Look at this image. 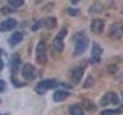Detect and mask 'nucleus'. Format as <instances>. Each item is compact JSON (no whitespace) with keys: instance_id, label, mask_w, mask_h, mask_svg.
<instances>
[{"instance_id":"5701e85b","label":"nucleus","mask_w":123,"mask_h":115,"mask_svg":"<svg viewBox=\"0 0 123 115\" xmlns=\"http://www.w3.org/2000/svg\"><path fill=\"white\" fill-rule=\"evenodd\" d=\"M14 9H15V8H3L2 12H3V14H9V12H12Z\"/></svg>"},{"instance_id":"0eeeda50","label":"nucleus","mask_w":123,"mask_h":115,"mask_svg":"<svg viewBox=\"0 0 123 115\" xmlns=\"http://www.w3.org/2000/svg\"><path fill=\"white\" fill-rule=\"evenodd\" d=\"M82 77H83V68L82 66H75L69 71V78H71V81L74 84L79 83L82 80Z\"/></svg>"},{"instance_id":"ddd939ff","label":"nucleus","mask_w":123,"mask_h":115,"mask_svg":"<svg viewBox=\"0 0 123 115\" xmlns=\"http://www.w3.org/2000/svg\"><path fill=\"white\" fill-rule=\"evenodd\" d=\"M63 48H65V43H63V38L57 35L55 38H54V41H52V49L55 52H62L63 51Z\"/></svg>"},{"instance_id":"f8f14e48","label":"nucleus","mask_w":123,"mask_h":115,"mask_svg":"<svg viewBox=\"0 0 123 115\" xmlns=\"http://www.w3.org/2000/svg\"><path fill=\"white\" fill-rule=\"evenodd\" d=\"M20 68H22V64H20V55H18V54H14L12 58H11V71H12V74H14V72H17Z\"/></svg>"},{"instance_id":"7ed1b4c3","label":"nucleus","mask_w":123,"mask_h":115,"mask_svg":"<svg viewBox=\"0 0 123 115\" xmlns=\"http://www.w3.org/2000/svg\"><path fill=\"white\" fill-rule=\"evenodd\" d=\"M54 87H57V81L55 80H43V81H40L36 86V92L40 95H43L48 89H54Z\"/></svg>"},{"instance_id":"412c9836","label":"nucleus","mask_w":123,"mask_h":115,"mask_svg":"<svg viewBox=\"0 0 123 115\" xmlns=\"http://www.w3.org/2000/svg\"><path fill=\"white\" fill-rule=\"evenodd\" d=\"M108 72H109V74H115V72H117V66H115V64H109V66H108Z\"/></svg>"},{"instance_id":"bb28decb","label":"nucleus","mask_w":123,"mask_h":115,"mask_svg":"<svg viewBox=\"0 0 123 115\" xmlns=\"http://www.w3.org/2000/svg\"><path fill=\"white\" fill-rule=\"evenodd\" d=\"M0 54H2V51H0ZM3 69V61H2V58H0V71Z\"/></svg>"},{"instance_id":"f3484780","label":"nucleus","mask_w":123,"mask_h":115,"mask_svg":"<svg viewBox=\"0 0 123 115\" xmlns=\"http://www.w3.org/2000/svg\"><path fill=\"white\" fill-rule=\"evenodd\" d=\"M82 104H83V107H85L86 110H94V109H95V104H94L92 101H89V100H85Z\"/></svg>"},{"instance_id":"cd10ccee","label":"nucleus","mask_w":123,"mask_h":115,"mask_svg":"<svg viewBox=\"0 0 123 115\" xmlns=\"http://www.w3.org/2000/svg\"><path fill=\"white\" fill-rule=\"evenodd\" d=\"M118 81H123V75H120V77H118Z\"/></svg>"},{"instance_id":"f03ea898","label":"nucleus","mask_w":123,"mask_h":115,"mask_svg":"<svg viewBox=\"0 0 123 115\" xmlns=\"http://www.w3.org/2000/svg\"><path fill=\"white\" fill-rule=\"evenodd\" d=\"M36 60L38 64H45L48 60V45L45 41H40L36 48Z\"/></svg>"},{"instance_id":"b1692460","label":"nucleus","mask_w":123,"mask_h":115,"mask_svg":"<svg viewBox=\"0 0 123 115\" xmlns=\"http://www.w3.org/2000/svg\"><path fill=\"white\" fill-rule=\"evenodd\" d=\"M65 35H66V29H65V28H63V29H62V31H60V34H59V37H62V38H63Z\"/></svg>"},{"instance_id":"6ab92c4d","label":"nucleus","mask_w":123,"mask_h":115,"mask_svg":"<svg viewBox=\"0 0 123 115\" xmlns=\"http://www.w3.org/2000/svg\"><path fill=\"white\" fill-rule=\"evenodd\" d=\"M122 112V109H106V110H103V115H111V114H120Z\"/></svg>"},{"instance_id":"4468645a","label":"nucleus","mask_w":123,"mask_h":115,"mask_svg":"<svg viewBox=\"0 0 123 115\" xmlns=\"http://www.w3.org/2000/svg\"><path fill=\"white\" fill-rule=\"evenodd\" d=\"M23 38V32H12V35L9 37V45L11 46H17Z\"/></svg>"},{"instance_id":"39448f33","label":"nucleus","mask_w":123,"mask_h":115,"mask_svg":"<svg viewBox=\"0 0 123 115\" xmlns=\"http://www.w3.org/2000/svg\"><path fill=\"white\" fill-rule=\"evenodd\" d=\"M123 37V25L120 23H114V25L109 26V38L112 40H118V38Z\"/></svg>"},{"instance_id":"393cba45","label":"nucleus","mask_w":123,"mask_h":115,"mask_svg":"<svg viewBox=\"0 0 123 115\" xmlns=\"http://www.w3.org/2000/svg\"><path fill=\"white\" fill-rule=\"evenodd\" d=\"M68 12L71 14V15H77V14H79V11H77V9H69Z\"/></svg>"},{"instance_id":"a878e982","label":"nucleus","mask_w":123,"mask_h":115,"mask_svg":"<svg viewBox=\"0 0 123 115\" xmlns=\"http://www.w3.org/2000/svg\"><path fill=\"white\" fill-rule=\"evenodd\" d=\"M5 87H6V86H5V83L0 80V91H5Z\"/></svg>"},{"instance_id":"dca6fc26","label":"nucleus","mask_w":123,"mask_h":115,"mask_svg":"<svg viewBox=\"0 0 123 115\" xmlns=\"http://www.w3.org/2000/svg\"><path fill=\"white\" fill-rule=\"evenodd\" d=\"M69 112H71V114H74V115H82V114H83V110L80 109V106L72 104V106H69Z\"/></svg>"},{"instance_id":"f257e3e1","label":"nucleus","mask_w":123,"mask_h":115,"mask_svg":"<svg viewBox=\"0 0 123 115\" xmlns=\"http://www.w3.org/2000/svg\"><path fill=\"white\" fill-rule=\"evenodd\" d=\"M88 43H89V40H88L86 34L85 32H77L74 35V54L75 55H80V54H83L86 51Z\"/></svg>"},{"instance_id":"1a4fd4ad","label":"nucleus","mask_w":123,"mask_h":115,"mask_svg":"<svg viewBox=\"0 0 123 115\" xmlns=\"http://www.w3.org/2000/svg\"><path fill=\"white\" fill-rule=\"evenodd\" d=\"M69 95L71 94H69V91H66V89H57L52 94V98H54V101H65Z\"/></svg>"},{"instance_id":"9b49d317","label":"nucleus","mask_w":123,"mask_h":115,"mask_svg":"<svg viewBox=\"0 0 123 115\" xmlns=\"http://www.w3.org/2000/svg\"><path fill=\"white\" fill-rule=\"evenodd\" d=\"M100 55H102V48L98 46V43H94V45H92V52H91L92 63H94V64L100 61Z\"/></svg>"},{"instance_id":"c85d7f7f","label":"nucleus","mask_w":123,"mask_h":115,"mask_svg":"<svg viewBox=\"0 0 123 115\" xmlns=\"http://www.w3.org/2000/svg\"><path fill=\"white\" fill-rule=\"evenodd\" d=\"M71 2H72V3H77V2H80V0H71Z\"/></svg>"},{"instance_id":"423d86ee","label":"nucleus","mask_w":123,"mask_h":115,"mask_svg":"<svg viewBox=\"0 0 123 115\" xmlns=\"http://www.w3.org/2000/svg\"><path fill=\"white\" fill-rule=\"evenodd\" d=\"M100 104L102 106H108V104H118V97L115 92H106L105 97L102 98V101H100Z\"/></svg>"},{"instance_id":"2eb2a0df","label":"nucleus","mask_w":123,"mask_h":115,"mask_svg":"<svg viewBox=\"0 0 123 115\" xmlns=\"http://www.w3.org/2000/svg\"><path fill=\"white\" fill-rule=\"evenodd\" d=\"M42 25H43L45 28H48V29H52V28H55V25H57V22H55V17H48V18H45V20L42 22Z\"/></svg>"},{"instance_id":"20e7f679","label":"nucleus","mask_w":123,"mask_h":115,"mask_svg":"<svg viewBox=\"0 0 123 115\" xmlns=\"http://www.w3.org/2000/svg\"><path fill=\"white\" fill-rule=\"evenodd\" d=\"M20 69H22L23 78H25L26 81H31V80H34V77H36V68H34L32 64L26 63V64H23Z\"/></svg>"},{"instance_id":"aec40b11","label":"nucleus","mask_w":123,"mask_h":115,"mask_svg":"<svg viewBox=\"0 0 123 115\" xmlns=\"http://www.w3.org/2000/svg\"><path fill=\"white\" fill-rule=\"evenodd\" d=\"M91 86H94V78H92V77H88L85 84H83V87L86 89V87H91Z\"/></svg>"},{"instance_id":"4be33fe9","label":"nucleus","mask_w":123,"mask_h":115,"mask_svg":"<svg viewBox=\"0 0 123 115\" xmlns=\"http://www.w3.org/2000/svg\"><path fill=\"white\" fill-rule=\"evenodd\" d=\"M40 26H42V22H36L32 26H31V29H32V31H37L38 28H40Z\"/></svg>"},{"instance_id":"a211bd4d","label":"nucleus","mask_w":123,"mask_h":115,"mask_svg":"<svg viewBox=\"0 0 123 115\" xmlns=\"http://www.w3.org/2000/svg\"><path fill=\"white\" fill-rule=\"evenodd\" d=\"M8 5L12 8H20L23 5V0H8Z\"/></svg>"},{"instance_id":"9d476101","label":"nucleus","mask_w":123,"mask_h":115,"mask_svg":"<svg viewBox=\"0 0 123 115\" xmlns=\"http://www.w3.org/2000/svg\"><path fill=\"white\" fill-rule=\"evenodd\" d=\"M15 26H17V22L12 20V18H8V20L0 23V31L2 32H6V31H12Z\"/></svg>"},{"instance_id":"6e6552de","label":"nucleus","mask_w":123,"mask_h":115,"mask_svg":"<svg viewBox=\"0 0 123 115\" xmlns=\"http://www.w3.org/2000/svg\"><path fill=\"white\" fill-rule=\"evenodd\" d=\"M103 29H105V22L102 18H94L91 22V31L94 34H102Z\"/></svg>"}]
</instances>
